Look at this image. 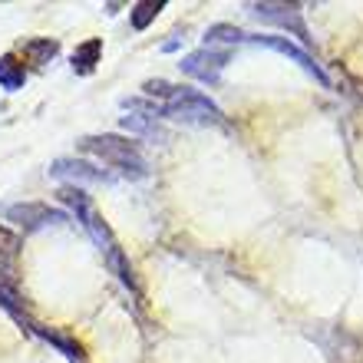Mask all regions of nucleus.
Instances as JSON below:
<instances>
[{
    "label": "nucleus",
    "instance_id": "1",
    "mask_svg": "<svg viewBox=\"0 0 363 363\" xmlns=\"http://www.w3.org/2000/svg\"><path fill=\"white\" fill-rule=\"evenodd\" d=\"M79 149L89 155H96L99 162H106L109 169H116L125 179H145L149 175V162H145L143 149L133 143V139H123V135H83L79 139Z\"/></svg>",
    "mask_w": 363,
    "mask_h": 363
},
{
    "label": "nucleus",
    "instance_id": "2",
    "mask_svg": "<svg viewBox=\"0 0 363 363\" xmlns=\"http://www.w3.org/2000/svg\"><path fill=\"white\" fill-rule=\"evenodd\" d=\"M159 116L165 119H179V123H191V125H221L225 113L211 103L205 93L189 86H179L165 103H159Z\"/></svg>",
    "mask_w": 363,
    "mask_h": 363
},
{
    "label": "nucleus",
    "instance_id": "3",
    "mask_svg": "<svg viewBox=\"0 0 363 363\" xmlns=\"http://www.w3.org/2000/svg\"><path fill=\"white\" fill-rule=\"evenodd\" d=\"M57 199L63 201V205H69L73 208V215H77V221L86 228V235L99 245V248L106 251V258L109 255H116L119 251V241L113 238V231H109V225H106V218L96 211L93 199H89L86 191L79 189V185H63V189L57 191Z\"/></svg>",
    "mask_w": 363,
    "mask_h": 363
},
{
    "label": "nucleus",
    "instance_id": "4",
    "mask_svg": "<svg viewBox=\"0 0 363 363\" xmlns=\"http://www.w3.org/2000/svg\"><path fill=\"white\" fill-rule=\"evenodd\" d=\"M231 63V53L228 50H211V47H201L195 50V53H189V57L182 60L179 67L185 77L199 79V83H205V86H218L221 79V69Z\"/></svg>",
    "mask_w": 363,
    "mask_h": 363
},
{
    "label": "nucleus",
    "instance_id": "5",
    "mask_svg": "<svg viewBox=\"0 0 363 363\" xmlns=\"http://www.w3.org/2000/svg\"><path fill=\"white\" fill-rule=\"evenodd\" d=\"M4 218L20 225L23 231H40V228H47V225H67L69 215L50 208L43 201H20V205H7L4 208Z\"/></svg>",
    "mask_w": 363,
    "mask_h": 363
},
{
    "label": "nucleus",
    "instance_id": "6",
    "mask_svg": "<svg viewBox=\"0 0 363 363\" xmlns=\"http://www.w3.org/2000/svg\"><path fill=\"white\" fill-rule=\"evenodd\" d=\"M248 10L258 20H268V23H277V27L291 30L304 47L311 43L307 27H304V17H301V4H271V0H264V4H248Z\"/></svg>",
    "mask_w": 363,
    "mask_h": 363
},
{
    "label": "nucleus",
    "instance_id": "7",
    "mask_svg": "<svg viewBox=\"0 0 363 363\" xmlns=\"http://www.w3.org/2000/svg\"><path fill=\"white\" fill-rule=\"evenodd\" d=\"M251 43H258V47H268V50H274V53H281V57H287V60H294L297 67L304 69V73H311V77L320 83V86H330V79H327V73L320 67H317V60L307 53L304 47H294L291 40H284V37H271V33H261V37H248Z\"/></svg>",
    "mask_w": 363,
    "mask_h": 363
},
{
    "label": "nucleus",
    "instance_id": "8",
    "mask_svg": "<svg viewBox=\"0 0 363 363\" xmlns=\"http://www.w3.org/2000/svg\"><path fill=\"white\" fill-rule=\"evenodd\" d=\"M50 175L53 179H69L73 185L77 182H113L109 172H99L96 165L79 162V159H57V162L50 165Z\"/></svg>",
    "mask_w": 363,
    "mask_h": 363
},
{
    "label": "nucleus",
    "instance_id": "9",
    "mask_svg": "<svg viewBox=\"0 0 363 363\" xmlns=\"http://www.w3.org/2000/svg\"><path fill=\"white\" fill-rule=\"evenodd\" d=\"M123 129L145 135V139H152V143H165V129L155 123V116H149V113H125Z\"/></svg>",
    "mask_w": 363,
    "mask_h": 363
},
{
    "label": "nucleus",
    "instance_id": "10",
    "mask_svg": "<svg viewBox=\"0 0 363 363\" xmlns=\"http://www.w3.org/2000/svg\"><path fill=\"white\" fill-rule=\"evenodd\" d=\"M23 83H27L23 63H20L13 53H4V57H0V86L7 89V93H17V89H23Z\"/></svg>",
    "mask_w": 363,
    "mask_h": 363
},
{
    "label": "nucleus",
    "instance_id": "11",
    "mask_svg": "<svg viewBox=\"0 0 363 363\" xmlns=\"http://www.w3.org/2000/svg\"><path fill=\"white\" fill-rule=\"evenodd\" d=\"M99 57H103V40H86V43H79L73 50V69L79 77H89L96 69V63H99Z\"/></svg>",
    "mask_w": 363,
    "mask_h": 363
},
{
    "label": "nucleus",
    "instance_id": "12",
    "mask_svg": "<svg viewBox=\"0 0 363 363\" xmlns=\"http://www.w3.org/2000/svg\"><path fill=\"white\" fill-rule=\"evenodd\" d=\"M20 248H23V238H20L17 231H10L7 225H0V268L7 271V274L17 268Z\"/></svg>",
    "mask_w": 363,
    "mask_h": 363
},
{
    "label": "nucleus",
    "instance_id": "13",
    "mask_svg": "<svg viewBox=\"0 0 363 363\" xmlns=\"http://www.w3.org/2000/svg\"><path fill=\"white\" fill-rule=\"evenodd\" d=\"M57 53H60V43L50 37H37V40H27V43H23V57H27L33 67H47Z\"/></svg>",
    "mask_w": 363,
    "mask_h": 363
},
{
    "label": "nucleus",
    "instance_id": "14",
    "mask_svg": "<svg viewBox=\"0 0 363 363\" xmlns=\"http://www.w3.org/2000/svg\"><path fill=\"white\" fill-rule=\"evenodd\" d=\"M162 10H165V0H143V4H135L133 13H129V17H133V27L145 30L159 13H162Z\"/></svg>",
    "mask_w": 363,
    "mask_h": 363
},
{
    "label": "nucleus",
    "instance_id": "15",
    "mask_svg": "<svg viewBox=\"0 0 363 363\" xmlns=\"http://www.w3.org/2000/svg\"><path fill=\"white\" fill-rule=\"evenodd\" d=\"M248 40V33L238 27H231V23H215V27H208V33H205V43H245Z\"/></svg>",
    "mask_w": 363,
    "mask_h": 363
},
{
    "label": "nucleus",
    "instance_id": "16",
    "mask_svg": "<svg viewBox=\"0 0 363 363\" xmlns=\"http://www.w3.org/2000/svg\"><path fill=\"white\" fill-rule=\"evenodd\" d=\"M143 89H145L149 96H155V99H162V103H165V99H169V96H172L179 86H172V83H165V79H145Z\"/></svg>",
    "mask_w": 363,
    "mask_h": 363
},
{
    "label": "nucleus",
    "instance_id": "17",
    "mask_svg": "<svg viewBox=\"0 0 363 363\" xmlns=\"http://www.w3.org/2000/svg\"><path fill=\"white\" fill-rule=\"evenodd\" d=\"M179 43H182L179 37H175V40H165V43H162V53H175V50H179Z\"/></svg>",
    "mask_w": 363,
    "mask_h": 363
}]
</instances>
